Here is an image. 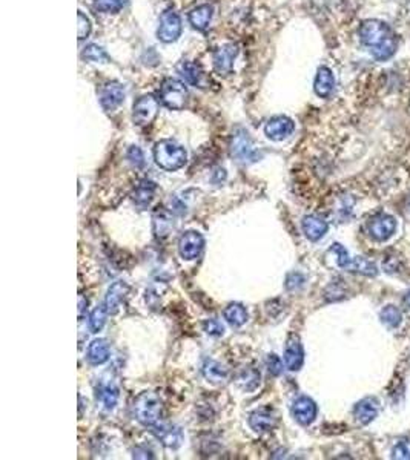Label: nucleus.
<instances>
[{
    "instance_id": "nucleus-26",
    "label": "nucleus",
    "mask_w": 410,
    "mask_h": 460,
    "mask_svg": "<svg viewBox=\"0 0 410 460\" xmlns=\"http://www.w3.org/2000/svg\"><path fill=\"white\" fill-rule=\"evenodd\" d=\"M223 317L226 319L232 327H242L248 321V310L244 306L238 304V302H232L226 308H224Z\"/></svg>"
},
{
    "instance_id": "nucleus-36",
    "label": "nucleus",
    "mask_w": 410,
    "mask_h": 460,
    "mask_svg": "<svg viewBox=\"0 0 410 460\" xmlns=\"http://www.w3.org/2000/svg\"><path fill=\"white\" fill-rule=\"evenodd\" d=\"M331 252L335 253V258H337V264L341 267V269H346L347 264L351 263V257H349V253H347L344 247L341 244H333Z\"/></svg>"
},
{
    "instance_id": "nucleus-17",
    "label": "nucleus",
    "mask_w": 410,
    "mask_h": 460,
    "mask_svg": "<svg viewBox=\"0 0 410 460\" xmlns=\"http://www.w3.org/2000/svg\"><path fill=\"white\" fill-rule=\"evenodd\" d=\"M129 290H131V288H129L126 283H123V281H117V283H114L111 287L108 288L105 306L108 308L109 314H115L119 312L121 302L125 301Z\"/></svg>"
},
{
    "instance_id": "nucleus-9",
    "label": "nucleus",
    "mask_w": 410,
    "mask_h": 460,
    "mask_svg": "<svg viewBox=\"0 0 410 460\" xmlns=\"http://www.w3.org/2000/svg\"><path fill=\"white\" fill-rule=\"evenodd\" d=\"M153 434L163 446L177 450L183 443V432L177 425L168 422H157L153 427Z\"/></svg>"
},
{
    "instance_id": "nucleus-7",
    "label": "nucleus",
    "mask_w": 410,
    "mask_h": 460,
    "mask_svg": "<svg viewBox=\"0 0 410 460\" xmlns=\"http://www.w3.org/2000/svg\"><path fill=\"white\" fill-rule=\"evenodd\" d=\"M182 34V19L177 12L169 8L160 16V25L157 30V37L163 43H173Z\"/></svg>"
},
{
    "instance_id": "nucleus-11",
    "label": "nucleus",
    "mask_w": 410,
    "mask_h": 460,
    "mask_svg": "<svg viewBox=\"0 0 410 460\" xmlns=\"http://www.w3.org/2000/svg\"><path fill=\"white\" fill-rule=\"evenodd\" d=\"M238 52V45L235 43H226L218 48L214 51L213 61H214V70L218 75H228L231 74L232 68H234V60L237 59Z\"/></svg>"
},
{
    "instance_id": "nucleus-24",
    "label": "nucleus",
    "mask_w": 410,
    "mask_h": 460,
    "mask_svg": "<svg viewBox=\"0 0 410 460\" xmlns=\"http://www.w3.org/2000/svg\"><path fill=\"white\" fill-rule=\"evenodd\" d=\"M155 190H157V186L154 181L141 180L133 190V201L137 206H140V208H145V206H148L153 201Z\"/></svg>"
},
{
    "instance_id": "nucleus-1",
    "label": "nucleus",
    "mask_w": 410,
    "mask_h": 460,
    "mask_svg": "<svg viewBox=\"0 0 410 460\" xmlns=\"http://www.w3.org/2000/svg\"><path fill=\"white\" fill-rule=\"evenodd\" d=\"M358 36L361 43L371 48L372 56L378 61H386L396 52V39L389 25L377 19L364 20L360 25Z\"/></svg>"
},
{
    "instance_id": "nucleus-23",
    "label": "nucleus",
    "mask_w": 410,
    "mask_h": 460,
    "mask_svg": "<svg viewBox=\"0 0 410 460\" xmlns=\"http://www.w3.org/2000/svg\"><path fill=\"white\" fill-rule=\"evenodd\" d=\"M86 359L91 366H101L109 359V344L106 339H95L88 347Z\"/></svg>"
},
{
    "instance_id": "nucleus-10",
    "label": "nucleus",
    "mask_w": 410,
    "mask_h": 460,
    "mask_svg": "<svg viewBox=\"0 0 410 460\" xmlns=\"http://www.w3.org/2000/svg\"><path fill=\"white\" fill-rule=\"evenodd\" d=\"M125 86L119 81H108L100 89V105L106 112H113L125 101Z\"/></svg>"
},
{
    "instance_id": "nucleus-28",
    "label": "nucleus",
    "mask_w": 410,
    "mask_h": 460,
    "mask_svg": "<svg viewBox=\"0 0 410 460\" xmlns=\"http://www.w3.org/2000/svg\"><path fill=\"white\" fill-rule=\"evenodd\" d=\"M97 399L104 403V407L111 411L119 402V388L114 383H106L97 390Z\"/></svg>"
},
{
    "instance_id": "nucleus-20",
    "label": "nucleus",
    "mask_w": 410,
    "mask_h": 460,
    "mask_svg": "<svg viewBox=\"0 0 410 460\" xmlns=\"http://www.w3.org/2000/svg\"><path fill=\"white\" fill-rule=\"evenodd\" d=\"M302 228L307 239H311V241H318V239L326 235L329 226H327V221H324V219L318 215H307L303 218Z\"/></svg>"
},
{
    "instance_id": "nucleus-40",
    "label": "nucleus",
    "mask_w": 410,
    "mask_h": 460,
    "mask_svg": "<svg viewBox=\"0 0 410 460\" xmlns=\"http://www.w3.org/2000/svg\"><path fill=\"white\" fill-rule=\"evenodd\" d=\"M268 370H269V373L273 374V376H278L280 373L283 372V362L277 354H269Z\"/></svg>"
},
{
    "instance_id": "nucleus-19",
    "label": "nucleus",
    "mask_w": 410,
    "mask_h": 460,
    "mask_svg": "<svg viewBox=\"0 0 410 460\" xmlns=\"http://www.w3.org/2000/svg\"><path fill=\"white\" fill-rule=\"evenodd\" d=\"M378 401L375 397H366V399L360 401L353 408V416L357 419V422L361 425L371 423L375 417L378 416Z\"/></svg>"
},
{
    "instance_id": "nucleus-25",
    "label": "nucleus",
    "mask_w": 410,
    "mask_h": 460,
    "mask_svg": "<svg viewBox=\"0 0 410 460\" xmlns=\"http://www.w3.org/2000/svg\"><path fill=\"white\" fill-rule=\"evenodd\" d=\"M202 372H203L204 379L213 383H222L224 381H228V376H229L228 368L222 366V363L217 361L204 362Z\"/></svg>"
},
{
    "instance_id": "nucleus-43",
    "label": "nucleus",
    "mask_w": 410,
    "mask_h": 460,
    "mask_svg": "<svg viewBox=\"0 0 410 460\" xmlns=\"http://www.w3.org/2000/svg\"><path fill=\"white\" fill-rule=\"evenodd\" d=\"M404 302H406V306L409 307V310H410V292L406 294V298H404Z\"/></svg>"
},
{
    "instance_id": "nucleus-34",
    "label": "nucleus",
    "mask_w": 410,
    "mask_h": 460,
    "mask_svg": "<svg viewBox=\"0 0 410 460\" xmlns=\"http://www.w3.org/2000/svg\"><path fill=\"white\" fill-rule=\"evenodd\" d=\"M128 0H94V8L101 12H119L123 10Z\"/></svg>"
},
{
    "instance_id": "nucleus-29",
    "label": "nucleus",
    "mask_w": 410,
    "mask_h": 460,
    "mask_svg": "<svg viewBox=\"0 0 410 460\" xmlns=\"http://www.w3.org/2000/svg\"><path fill=\"white\" fill-rule=\"evenodd\" d=\"M154 232L157 238H166L173 229V218L166 210H157L154 214Z\"/></svg>"
},
{
    "instance_id": "nucleus-18",
    "label": "nucleus",
    "mask_w": 410,
    "mask_h": 460,
    "mask_svg": "<svg viewBox=\"0 0 410 460\" xmlns=\"http://www.w3.org/2000/svg\"><path fill=\"white\" fill-rule=\"evenodd\" d=\"M277 417L271 408H260L249 416V427L255 432H268L273 430Z\"/></svg>"
},
{
    "instance_id": "nucleus-3",
    "label": "nucleus",
    "mask_w": 410,
    "mask_h": 460,
    "mask_svg": "<svg viewBox=\"0 0 410 460\" xmlns=\"http://www.w3.org/2000/svg\"><path fill=\"white\" fill-rule=\"evenodd\" d=\"M133 416L143 427H154L157 422H160L162 416L160 397L151 391L137 396L133 403Z\"/></svg>"
},
{
    "instance_id": "nucleus-31",
    "label": "nucleus",
    "mask_w": 410,
    "mask_h": 460,
    "mask_svg": "<svg viewBox=\"0 0 410 460\" xmlns=\"http://www.w3.org/2000/svg\"><path fill=\"white\" fill-rule=\"evenodd\" d=\"M81 57L88 61H92V63H108L109 57L104 48H100L99 45H88L84 52H81Z\"/></svg>"
},
{
    "instance_id": "nucleus-8",
    "label": "nucleus",
    "mask_w": 410,
    "mask_h": 460,
    "mask_svg": "<svg viewBox=\"0 0 410 460\" xmlns=\"http://www.w3.org/2000/svg\"><path fill=\"white\" fill-rule=\"evenodd\" d=\"M369 235L377 241H386L396 230V221L392 215L377 214L367 221Z\"/></svg>"
},
{
    "instance_id": "nucleus-33",
    "label": "nucleus",
    "mask_w": 410,
    "mask_h": 460,
    "mask_svg": "<svg viewBox=\"0 0 410 460\" xmlns=\"http://www.w3.org/2000/svg\"><path fill=\"white\" fill-rule=\"evenodd\" d=\"M380 317H381V321L384 322L386 326L392 327V328L398 327L401 324V321H402V314L395 306H386L381 310Z\"/></svg>"
},
{
    "instance_id": "nucleus-37",
    "label": "nucleus",
    "mask_w": 410,
    "mask_h": 460,
    "mask_svg": "<svg viewBox=\"0 0 410 460\" xmlns=\"http://www.w3.org/2000/svg\"><path fill=\"white\" fill-rule=\"evenodd\" d=\"M128 160L135 168L145 166V155H143L141 149L139 146H131L128 149Z\"/></svg>"
},
{
    "instance_id": "nucleus-16",
    "label": "nucleus",
    "mask_w": 410,
    "mask_h": 460,
    "mask_svg": "<svg viewBox=\"0 0 410 460\" xmlns=\"http://www.w3.org/2000/svg\"><path fill=\"white\" fill-rule=\"evenodd\" d=\"M335 89V77L333 72L327 66H320L315 81H313V91L320 99H329Z\"/></svg>"
},
{
    "instance_id": "nucleus-22",
    "label": "nucleus",
    "mask_w": 410,
    "mask_h": 460,
    "mask_svg": "<svg viewBox=\"0 0 410 460\" xmlns=\"http://www.w3.org/2000/svg\"><path fill=\"white\" fill-rule=\"evenodd\" d=\"M177 72L180 74V77L186 81L191 86H198L202 88V80L204 77V72L200 65L194 63V61H182L177 66Z\"/></svg>"
},
{
    "instance_id": "nucleus-27",
    "label": "nucleus",
    "mask_w": 410,
    "mask_h": 460,
    "mask_svg": "<svg viewBox=\"0 0 410 460\" xmlns=\"http://www.w3.org/2000/svg\"><path fill=\"white\" fill-rule=\"evenodd\" d=\"M347 272H352V273H360V274H364V277H377L378 274V269L377 266L371 261H367L366 258H351V263L347 264L346 267Z\"/></svg>"
},
{
    "instance_id": "nucleus-42",
    "label": "nucleus",
    "mask_w": 410,
    "mask_h": 460,
    "mask_svg": "<svg viewBox=\"0 0 410 460\" xmlns=\"http://www.w3.org/2000/svg\"><path fill=\"white\" fill-rule=\"evenodd\" d=\"M134 459H154V452L151 450H146V446H137L133 451Z\"/></svg>"
},
{
    "instance_id": "nucleus-35",
    "label": "nucleus",
    "mask_w": 410,
    "mask_h": 460,
    "mask_svg": "<svg viewBox=\"0 0 410 460\" xmlns=\"http://www.w3.org/2000/svg\"><path fill=\"white\" fill-rule=\"evenodd\" d=\"M203 330L206 332V334L214 336V338H220L224 333V327L218 319H208L203 322Z\"/></svg>"
},
{
    "instance_id": "nucleus-15",
    "label": "nucleus",
    "mask_w": 410,
    "mask_h": 460,
    "mask_svg": "<svg viewBox=\"0 0 410 460\" xmlns=\"http://www.w3.org/2000/svg\"><path fill=\"white\" fill-rule=\"evenodd\" d=\"M304 362V350L297 336H291L284 348V363L291 372H298Z\"/></svg>"
},
{
    "instance_id": "nucleus-32",
    "label": "nucleus",
    "mask_w": 410,
    "mask_h": 460,
    "mask_svg": "<svg viewBox=\"0 0 410 460\" xmlns=\"http://www.w3.org/2000/svg\"><path fill=\"white\" fill-rule=\"evenodd\" d=\"M108 308L106 306H99L97 308H94L91 317H90V328L92 333H99L101 328H104L105 322H106V317H108Z\"/></svg>"
},
{
    "instance_id": "nucleus-38",
    "label": "nucleus",
    "mask_w": 410,
    "mask_h": 460,
    "mask_svg": "<svg viewBox=\"0 0 410 460\" xmlns=\"http://www.w3.org/2000/svg\"><path fill=\"white\" fill-rule=\"evenodd\" d=\"M392 457L401 460L410 459V441H400L396 443L392 450Z\"/></svg>"
},
{
    "instance_id": "nucleus-2",
    "label": "nucleus",
    "mask_w": 410,
    "mask_h": 460,
    "mask_svg": "<svg viewBox=\"0 0 410 460\" xmlns=\"http://www.w3.org/2000/svg\"><path fill=\"white\" fill-rule=\"evenodd\" d=\"M154 160L157 166L169 170H179L188 161L186 149L174 140H160L154 146Z\"/></svg>"
},
{
    "instance_id": "nucleus-13",
    "label": "nucleus",
    "mask_w": 410,
    "mask_h": 460,
    "mask_svg": "<svg viewBox=\"0 0 410 460\" xmlns=\"http://www.w3.org/2000/svg\"><path fill=\"white\" fill-rule=\"evenodd\" d=\"M204 247V239L200 233L195 230H189L183 233L179 241V252L182 258L193 261L200 257V253Z\"/></svg>"
},
{
    "instance_id": "nucleus-4",
    "label": "nucleus",
    "mask_w": 410,
    "mask_h": 460,
    "mask_svg": "<svg viewBox=\"0 0 410 460\" xmlns=\"http://www.w3.org/2000/svg\"><path fill=\"white\" fill-rule=\"evenodd\" d=\"M229 150L231 155L240 163H254L260 159L249 132L243 128H237L232 132L229 140Z\"/></svg>"
},
{
    "instance_id": "nucleus-5",
    "label": "nucleus",
    "mask_w": 410,
    "mask_h": 460,
    "mask_svg": "<svg viewBox=\"0 0 410 460\" xmlns=\"http://www.w3.org/2000/svg\"><path fill=\"white\" fill-rule=\"evenodd\" d=\"M159 97H160V101L168 109H173V111H180V109L186 106L189 92H188L186 86H184V83H182L180 80L165 79L160 86Z\"/></svg>"
},
{
    "instance_id": "nucleus-12",
    "label": "nucleus",
    "mask_w": 410,
    "mask_h": 460,
    "mask_svg": "<svg viewBox=\"0 0 410 460\" xmlns=\"http://www.w3.org/2000/svg\"><path fill=\"white\" fill-rule=\"evenodd\" d=\"M293 130H295V123L286 115L273 117L264 126V134L273 141L286 140L293 134Z\"/></svg>"
},
{
    "instance_id": "nucleus-21",
    "label": "nucleus",
    "mask_w": 410,
    "mask_h": 460,
    "mask_svg": "<svg viewBox=\"0 0 410 460\" xmlns=\"http://www.w3.org/2000/svg\"><path fill=\"white\" fill-rule=\"evenodd\" d=\"M214 16V6L209 3H203L195 6L194 10L189 12V23L197 31H206L209 28L211 20Z\"/></svg>"
},
{
    "instance_id": "nucleus-14",
    "label": "nucleus",
    "mask_w": 410,
    "mask_h": 460,
    "mask_svg": "<svg viewBox=\"0 0 410 460\" xmlns=\"http://www.w3.org/2000/svg\"><path fill=\"white\" fill-rule=\"evenodd\" d=\"M292 416L298 423L309 425L317 417V405L311 397L302 396L292 405Z\"/></svg>"
},
{
    "instance_id": "nucleus-6",
    "label": "nucleus",
    "mask_w": 410,
    "mask_h": 460,
    "mask_svg": "<svg viewBox=\"0 0 410 460\" xmlns=\"http://www.w3.org/2000/svg\"><path fill=\"white\" fill-rule=\"evenodd\" d=\"M159 115V100L153 94L141 95L133 106V120L137 126H148Z\"/></svg>"
},
{
    "instance_id": "nucleus-30",
    "label": "nucleus",
    "mask_w": 410,
    "mask_h": 460,
    "mask_svg": "<svg viewBox=\"0 0 410 460\" xmlns=\"http://www.w3.org/2000/svg\"><path fill=\"white\" fill-rule=\"evenodd\" d=\"M238 383H240V387L246 391H252L258 387L260 383V372L254 368H248V370H243V372L238 374L237 377Z\"/></svg>"
},
{
    "instance_id": "nucleus-39",
    "label": "nucleus",
    "mask_w": 410,
    "mask_h": 460,
    "mask_svg": "<svg viewBox=\"0 0 410 460\" xmlns=\"http://www.w3.org/2000/svg\"><path fill=\"white\" fill-rule=\"evenodd\" d=\"M91 20L88 19L84 12L79 11V40H85L91 34Z\"/></svg>"
},
{
    "instance_id": "nucleus-41",
    "label": "nucleus",
    "mask_w": 410,
    "mask_h": 460,
    "mask_svg": "<svg viewBox=\"0 0 410 460\" xmlns=\"http://www.w3.org/2000/svg\"><path fill=\"white\" fill-rule=\"evenodd\" d=\"M304 284V278L302 277L300 273H292L288 277V281H286V287L289 288V290H295V288L302 287Z\"/></svg>"
}]
</instances>
